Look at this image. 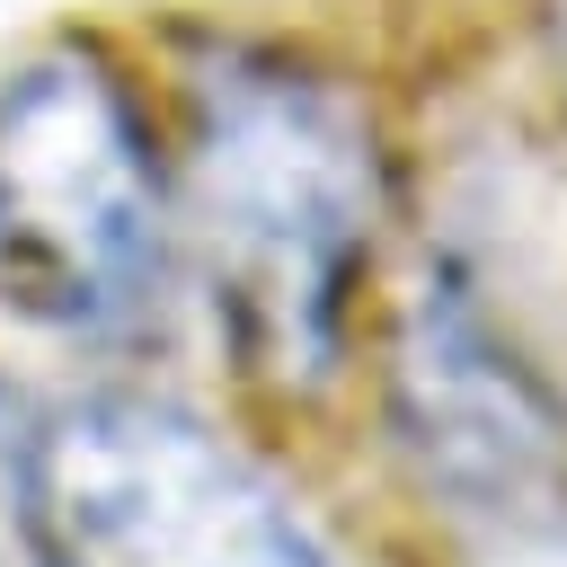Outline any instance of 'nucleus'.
Instances as JSON below:
<instances>
[{
    "label": "nucleus",
    "instance_id": "nucleus-6",
    "mask_svg": "<svg viewBox=\"0 0 567 567\" xmlns=\"http://www.w3.org/2000/svg\"><path fill=\"white\" fill-rule=\"evenodd\" d=\"M0 567H9V558H0Z\"/></svg>",
    "mask_w": 567,
    "mask_h": 567
},
{
    "label": "nucleus",
    "instance_id": "nucleus-3",
    "mask_svg": "<svg viewBox=\"0 0 567 567\" xmlns=\"http://www.w3.org/2000/svg\"><path fill=\"white\" fill-rule=\"evenodd\" d=\"M44 567H346L328 532L204 416L168 399H71L27 443Z\"/></svg>",
    "mask_w": 567,
    "mask_h": 567
},
{
    "label": "nucleus",
    "instance_id": "nucleus-4",
    "mask_svg": "<svg viewBox=\"0 0 567 567\" xmlns=\"http://www.w3.org/2000/svg\"><path fill=\"white\" fill-rule=\"evenodd\" d=\"M390 416L461 567H567V408L434 266L390 337Z\"/></svg>",
    "mask_w": 567,
    "mask_h": 567
},
{
    "label": "nucleus",
    "instance_id": "nucleus-1",
    "mask_svg": "<svg viewBox=\"0 0 567 567\" xmlns=\"http://www.w3.org/2000/svg\"><path fill=\"white\" fill-rule=\"evenodd\" d=\"M186 213L239 354L275 381H319L381 221L363 106L284 53H204L186 71Z\"/></svg>",
    "mask_w": 567,
    "mask_h": 567
},
{
    "label": "nucleus",
    "instance_id": "nucleus-5",
    "mask_svg": "<svg viewBox=\"0 0 567 567\" xmlns=\"http://www.w3.org/2000/svg\"><path fill=\"white\" fill-rule=\"evenodd\" d=\"M558 62H567V0H558Z\"/></svg>",
    "mask_w": 567,
    "mask_h": 567
},
{
    "label": "nucleus",
    "instance_id": "nucleus-2",
    "mask_svg": "<svg viewBox=\"0 0 567 567\" xmlns=\"http://www.w3.org/2000/svg\"><path fill=\"white\" fill-rule=\"evenodd\" d=\"M168 213L133 89L89 44L0 80V284L71 337H124L159 310Z\"/></svg>",
    "mask_w": 567,
    "mask_h": 567
}]
</instances>
